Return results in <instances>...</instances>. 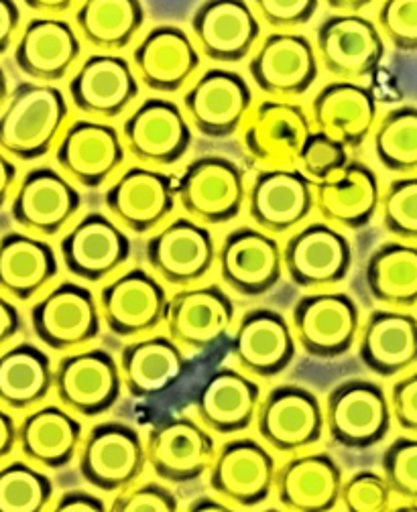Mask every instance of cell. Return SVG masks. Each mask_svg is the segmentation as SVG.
Wrapping results in <instances>:
<instances>
[{
    "instance_id": "cell-1",
    "label": "cell",
    "mask_w": 417,
    "mask_h": 512,
    "mask_svg": "<svg viewBox=\"0 0 417 512\" xmlns=\"http://www.w3.org/2000/svg\"><path fill=\"white\" fill-rule=\"evenodd\" d=\"M70 118L62 90L47 84H19L0 110V151L19 161H37L53 151Z\"/></svg>"
},
{
    "instance_id": "cell-2",
    "label": "cell",
    "mask_w": 417,
    "mask_h": 512,
    "mask_svg": "<svg viewBox=\"0 0 417 512\" xmlns=\"http://www.w3.org/2000/svg\"><path fill=\"white\" fill-rule=\"evenodd\" d=\"M393 415L385 389L365 378L344 380L324 403V425L330 437L348 450H369L391 431Z\"/></svg>"
},
{
    "instance_id": "cell-3",
    "label": "cell",
    "mask_w": 417,
    "mask_h": 512,
    "mask_svg": "<svg viewBox=\"0 0 417 512\" xmlns=\"http://www.w3.org/2000/svg\"><path fill=\"white\" fill-rule=\"evenodd\" d=\"M57 403L76 417H100L121 399L123 380L116 358L102 348H80L53 366Z\"/></svg>"
},
{
    "instance_id": "cell-4",
    "label": "cell",
    "mask_w": 417,
    "mask_h": 512,
    "mask_svg": "<svg viewBox=\"0 0 417 512\" xmlns=\"http://www.w3.org/2000/svg\"><path fill=\"white\" fill-rule=\"evenodd\" d=\"M31 328L37 340L53 352H74L94 342L102 328L98 299L74 281L47 289L31 307Z\"/></svg>"
},
{
    "instance_id": "cell-5",
    "label": "cell",
    "mask_w": 417,
    "mask_h": 512,
    "mask_svg": "<svg viewBox=\"0 0 417 512\" xmlns=\"http://www.w3.org/2000/svg\"><path fill=\"white\" fill-rule=\"evenodd\" d=\"M291 330L295 344L312 358H340L359 338L361 311L342 291H316L293 305Z\"/></svg>"
},
{
    "instance_id": "cell-6",
    "label": "cell",
    "mask_w": 417,
    "mask_h": 512,
    "mask_svg": "<svg viewBox=\"0 0 417 512\" xmlns=\"http://www.w3.org/2000/svg\"><path fill=\"white\" fill-rule=\"evenodd\" d=\"M145 466V443L139 431L121 421L94 425L78 450L82 478L102 492H123L135 486Z\"/></svg>"
},
{
    "instance_id": "cell-7",
    "label": "cell",
    "mask_w": 417,
    "mask_h": 512,
    "mask_svg": "<svg viewBox=\"0 0 417 512\" xmlns=\"http://www.w3.org/2000/svg\"><path fill=\"white\" fill-rule=\"evenodd\" d=\"M247 198L245 173L224 157L192 161L175 183V200L198 224H226L241 214Z\"/></svg>"
},
{
    "instance_id": "cell-8",
    "label": "cell",
    "mask_w": 417,
    "mask_h": 512,
    "mask_svg": "<svg viewBox=\"0 0 417 512\" xmlns=\"http://www.w3.org/2000/svg\"><path fill=\"white\" fill-rule=\"evenodd\" d=\"M255 425L259 441L283 454L310 450L326 431L322 403L300 384H279L261 397Z\"/></svg>"
},
{
    "instance_id": "cell-9",
    "label": "cell",
    "mask_w": 417,
    "mask_h": 512,
    "mask_svg": "<svg viewBox=\"0 0 417 512\" xmlns=\"http://www.w3.org/2000/svg\"><path fill=\"white\" fill-rule=\"evenodd\" d=\"M210 230L192 218H175L145 244V261L153 275L171 287L198 285L216 263Z\"/></svg>"
},
{
    "instance_id": "cell-10",
    "label": "cell",
    "mask_w": 417,
    "mask_h": 512,
    "mask_svg": "<svg viewBox=\"0 0 417 512\" xmlns=\"http://www.w3.org/2000/svg\"><path fill=\"white\" fill-rule=\"evenodd\" d=\"M147 466L169 484H188L202 478L214 458L216 443L210 431L188 415L159 421L145 441Z\"/></svg>"
},
{
    "instance_id": "cell-11",
    "label": "cell",
    "mask_w": 417,
    "mask_h": 512,
    "mask_svg": "<svg viewBox=\"0 0 417 512\" xmlns=\"http://www.w3.org/2000/svg\"><path fill=\"white\" fill-rule=\"evenodd\" d=\"M167 293L159 279L145 269H131L100 289L98 309L110 334L137 340L165 322Z\"/></svg>"
},
{
    "instance_id": "cell-12",
    "label": "cell",
    "mask_w": 417,
    "mask_h": 512,
    "mask_svg": "<svg viewBox=\"0 0 417 512\" xmlns=\"http://www.w3.org/2000/svg\"><path fill=\"white\" fill-rule=\"evenodd\" d=\"M316 55L328 74L344 82L373 76L385 57V39L377 25L361 15L336 13L316 33Z\"/></svg>"
},
{
    "instance_id": "cell-13",
    "label": "cell",
    "mask_w": 417,
    "mask_h": 512,
    "mask_svg": "<svg viewBox=\"0 0 417 512\" xmlns=\"http://www.w3.org/2000/svg\"><path fill=\"white\" fill-rule=\"evenodd\" d=\"M283 254V271L302 289L326 291L342 283L352 265L348 238L326 222H312L289 236Z\"/></svg>"
},
{
    "instance_id": "cell-14",
    "label": "cell",
    "mask_w": 417,
    "mask_h": 512,
    "mask_svg": "<svg viewBox=\"0 0 417 512\" xmlns=\"http://www.w3.org/2000/svg\"><path fill=\"white\" fill-rule=\"evenodd\" d=\"M210 488L224 502L253 508L263 504L275 484L277 462L269 447L253 437L226 441L210 466Z\"/></svg>"
},
{
    "instance_id": "cell-15",
    "label": "cell",
    "mask_w": 417,
    "mask_h": 512,
    "mask_svg": "<svg viewBox=\"0 0 417 512\" xmlns=\"http://www.w3.org/2000/svg\"><path fill=\"white\" fill-rule=\"evenodd\" d=\"M243 145L265 169H295L314 131L306 110L287 100H265L243 122Z\"/></svg>"
},
{
    "instance_id": "cell-16",
    "label": "cell",
    "mask_w": 417,
    "mask_h": 512,
    "mask_svg": "<svg viewBox=\"0 0 417 512\" xmlns=\"http://www.w3.org/2000/svg\"><path fill=\"white\" fill-rule=\"evenodd\" d=\"M234 301L218 285H192L167 299V336L182 350L202 352L218 344L234 326Z\"/></svg>"
},
{
    "instance_id": "cell-17",
    "label": "cell",
    "mask_w": 417,
    "mask_h": 512,
    "mask_svg": "<svg viewBox=\"0 0 417 512\" xmlns=\"http://www.w3.org/2000/svg\"><path fill=\"white\" fill-rule=\"evenodd\" d=\"M121 137L131 157L155 169L184 159L192 145V128L173 102L149 98L129 114Z\"/></svg>"
},
{
    "instance_id": "cell-18",
    "label": "cell",
    "mask_w": 417,
    "mask_h": 512,
    "mask_svg": "<svg viewBox=\"0 0 417 512\" xmlns=\"http://www.w3.org/2000/svg\"><path fill=\"white\" fill-rule=\"evenodd\" d=\"M320 61L314 45L291 31H273L249 63L257 88L273 100L306 94L318 80Z\"/></svg>"
},
{
    "instance_id": "cell-19",
    "label": "cell",
    "mask_w": 417,
    "mask_h": 512,
    "mask_svg": "<svg viewBox=\"0 0 417 512\" xmlns=\"http://www.w3.org/2000/svg\"><path fill=\"white\" fill-rule=\"evenodd\" d=\"M64 267L86 283H100L121 271L131 259L127 232L104 214H88L59 240Z\"/></svg>"
},
{
    "instance_id": "cell-20",
    "label": "cell",
    "mask_w": 417,
    "mask_h": 512,
    "mask_svg": "<svg viewBox=\"0 0 417 512\" xmlns=\"http://www.w3.org/2000/svg\"><path fill=\"white\" fill-rule=\"evenodd\" d=\"M104 204L123 230L147 234L173 214L175 181L153 167H131L106 189Z\"/></svg>"
},
{
    "instance_id": "cell-21",
    "label": "cell",
    "mask_w": 417,
    "mask_h": 512,
    "mask_svg": "<svg viewBox=\"0 0 417 512\" xmlns=\"http://www.w3.org/2000/svg\"><path fill=\"white\" fill-rule=\"evenodd\" d=\"M82 208V196L74 183L55 169L29 171L11 202L13 220L33 236L47 238L66 230Z\"/></svg>"
},
{
    "instance_id": "cell-22",
    "label": "cell",
    "mask_w": 417,
    "mask_h": 512,
    "mask_svg": "<svg viewBox=\"0 0 417 512\" xmlns=\"http://www.w3.org/2000/svg\"><path fill=\"white\" fill-rule=\"evenodd\" d=\"M216 261L224 285L245 297L265 295L283 275L279 242L253 226L232 230L216 252Z\"/></svg>"
},
{
    "instance_id": "cell-23",
    "label": "cell",
    "mask_w": 417,
    "mask_h": 512,
    "mask_svg": "<svg viewBox=\"0 0 417 512\" xmlns=\"http://www.w3.org/2000/svg\"><path fill=\"white\" fill-rule=\"evenodd\" d=\"M123 137L102 120H76L55 145V161L62 171L86 189L104 185L125 163Z\"/></svg>"
},
{
    "instance_id": "cell-24",
    "label": "cell",
    "mask_w": 417,
    "mask_h": 512,
    "mask_svg": "<svg viewBox=\"0 0 417 512\" xmlns=\"http://www.w3.org/2000/svg\"><path fill=\"white\" fill-rule=\"evenodd\" d=\"M253 106L245 78L226 70L204 72L184 94L188 122L210 139H226L243 126Z\"/></svg>"
},
{
    "instance_id": "cell-25",
    "label": "cell",
    "mask_w": 417,
    "mask_h": 512,
    "mask_svg": "<svg viewBox=\"0 0 417 512\" xmlns=\"http://www.w3.org/2000/svg\"><path fill=\"white\" fill-rule=\"evenodd\" d=\"M139 96L131 63L112 53H94L70 80V98L78 112L98 120L121 116Z\"/></svg>"
},
{
    "instance_id": "cell-26",
    "label": "cell",
    "mask_w": 417,
    "mask_h": 512,
    "mask_svg": "<svg viewBox=\"0 0 417 512\" xmlns=\"http://www.w3.org/2000/svg\"><path fill=\"white\" fill-rule=\"evenodd\" d=\"M295 336L287 319L269 307L249 309L238 322L230 352L249 376L273 378L295 358Z\"/></svg>"
},
{
    "instance_id": "cell-27",
    "label": "cell",
    "mask_w": 417,
    "mask_h": 512,
    "mask_svg": "<svg viewBox=\"0 0 417 512\" xmlns=\"http://www.w3.org/2000/svg\"><path fill=\"white\" fill-rule=\"evenodd\" d=\"M314 210V183L300 169H265L249 189V216L277 236L300 228Z\"/></svg>"
},
{
    "instance_id": "cell-28",
    "label": "cell",
    "mask_w": 417,
    "mask_h": 512,
    "mask_svg": "<svg viewBox=\"0 0 417 512\" xmlns=\"http://www.w3.org/2000/svg\"><path fill=\"white\" fill-rule=\"evenodd\" d=\"M259 403V384L253 376L236 368L214 370L194 397L198 421L218 435L247 431L255 423Z\"/></svg>"
},
{
    "instance_id": "cell-29",
    "label": "cell",
    "mask_w": 417,
    "mask_h": 512,
    "mask_svg": "<svg viewBox=\"0 0 417 512\" xmlns=\"http://www.w3.org/2000/svg\"><path fill=\"white\" fill-rule=\"evenodd\" d=\"M190 25L202 53L220 63L243 61L261 37V21L245 0H206Z\"/></svg>"
},
{
    "instance_id": "cell-30",
    "label": "cell",
    "mask_w": 417,
    "mask_h": 512,
    "mask_svg": "<svg viewBox=\"0 0 417 512\" xmlns=\"http://www.w3.org/2000/svg\"><path fill=\"white\" fill-rule=\"evenodd\" d=\"M200 53L180 27H155L133 51V72L143 86L159 94L180 92L198 72Z\"/></svg>"
},
{
    "instance_id": "cell-31",
    "label": "cell",
    "mask_w": 417,
    "mask_h": 512,
    "mask_svg": "<svg viewBox=\"0 0 417 512\" xmlns=\"http://www.w3.org/2000/svg\"><path fill=\"white\" fill-rule=\"evenodd\" d=\"M381 204V187L375 171L348 161L336 175L314 183V208L334 228L361 230L371 224Z\"/></svg>"
},
{
    "instance_id": "cell-32",
    "label": "cell",
    "mask_w": 417,
    "mask_h": 512,
    "mask_svg": "<svg viewBox=\"0 0 417 512\" xmlns=\"http://www.w3.org/2000/svg\"><path fill=\"white\" fill-rule=\"evenodd\" d=\"M361 362L377 376L393 378L417 366V317L403 309H375L356 338Z\"/></svg>"
},
{
    "instance_id": "cell-33",
    "label": "cell",
    "mask_w": 417,
    "mask_h": 512,
    "mask_svg": "<svg viewBox=\"0 0 417 512\" xmlns=\"http://www.w3.org/2000/svg\"><path fill=\"white\" fill-rule=\"evenodd\" d=\"M342 482V470L330 454L306 452L277 468L273 490L287 512H332Z\"/></svg>"
},
{
    "instance_id": "cell-34",
    "label": "cell",
    "mask_w": 417,
    "mask_h": 512,
    "mask_svg": "<svg viewBox=\"0 0 417 512\" xmlns=\"http://www.w3.org/2000/svg\"><path fill=\"white\" fill-rule=\"evenodd\" d=\"M82 439V423L59 403H43L31 409L17 425V445L25 460L45 470L70 466Z\"/></svg>"
},
{
    "instance_id": "cell-35",
    "label": "cell",
    "mask_w": 417,
    "mask_h": 512,
    "mask_svg": "<svg viewBox=\"0 0 417 512\" xmlns=\"http://www.w3.org/2000/svg\"><path fill=\"white\" fill-rule=\"evenodd\" d=\"M82 53L76 29L57 17H41L27 23L17 45V68L37 82H57L66 78Z\"/></svg>"
},
{
    "instance_id": "cell-36",
    "label": "cell",
    "mask_w": 417,
    "mask_h": 512,
    "mask_svg": "<svg viewBox=\"0 0 417 512\" xmlns=\"http://www.w3.org/2000/svg\"><path fill=\"white\" fill-rule=\"evenodd\" d=\"M377 122L375 94L356 82L338 80L322 88L312 102L316 131L336 139L346 149H359Z\"/></svg>"
},
{
    "instance_id": "cell-37",
    "label": "cell",
    "mask_w": 417,
    "mask_h": 512,
    "mask_svg": "<svg viewBox=\"0 0 417 512\" xmlns=\"http://www.w3.org/2000/svg\"><path fill=\"white\" fill-rule=\"evenodd\" d=\"M116 362L123 389L135 399H151L165 393L182 378L188 364L184 350L163 334L129 340Z\"/></svg>"
},
{
    "instance_id": "cell-38",
    "label": "cell",
    "mask_w": 417,
    "mask_h": 512,
    "mask_svg": "<svg viewBox=\"0 0 417 512\" xmlns=\"http://www.w3.org/2000/svg\"><path fill=\"white\" fill-rule=\"evenodd\" d=\"M57 273V256L43 238L25 232L0 238V293L9 299H35L49 289Z\"/></svg>"
},
{
    "instance_id": "cell-39",
    "label": "cell",
    "mask_w": 417,
    "mask_h": 512,
    "mask_svg": "<svg viewBox=\"0 0 417 512\" xmlns=\"http://www.w3.org/2000/svg\"><path fill=\"white\" fill-rule=\"evenodd\" d=\"M53 391V362L45 350L19 342L0 352V407L31 411Z\"/></svg>"
},
{
    "instance_id": "cell-40",
    "label": "cell",
    "mask_w": 417,
    "mask_h": 512,
    "mask_svg": "<svg viewBox=\"0 0 417 512\" xmlns=\"http://www.w3.org/2000/svg\"><path fill=\"white\" fill-rule=\"evenodd\" d=\"M365 283L381 305L391 309L417 305V246L405 240L383 242L369 256Z\"/></svg>"
},
{
    "instance_id": "cell-41",
    "label": "cell",
    "mask_w": 417,
    "mask_h": 512,
    "mask_svg": "<svg viewBox=\"0 0 417 512\" xmlns=\"http://www.w3.org/2000/svg\"><path fill=\"white\" fill-rule=\"evenodd\" d=\"M74 21L80 41L100 51H118L141 31L145 9L141 0H82Z\"/></svg>"
},
{
    "instance_id": "cell-42",
    "label": "cell",
    "mask_w": 417,
    "mask_h": 512,
    "mask_svg": "<svg viewBox=\"0 0 417 512\" xmlns=\"http://www.w3.org/2000/svg\"><path fill=\"white\" fill-rule=\"evenodd\" d=\"M379 163L399 175L417 173V106L389 110L373 135Z\"/></svg>"
},
{
    "instance_id": "cell-43",
    "label": "cell",
    "mask_w": 417,
    "mask_h": 512,
    "mask_svg": "<svg viewBox=\"0 0 417 512\" xmlns=\"http://www.w3.org/2000/svg\"><path fill=\"white\" fill-rule=\"evenodd\" d=\"M53 482L37 466L15 460L0 466V512H47Z\"/></svg>"
},
{
    "instance_id": "cell-44",
    "label": "cell",
    "mask_w": 417,
    "mask_h": 512,
    "mask_svg": "<svg viewBox=\"0 0 417 512\" xmlns=\"http://www.w3.org/2000/svg\"><path fill=\"white\" fill-rule=\"evenodd\" d=\"M383 226L405 242H417V175H403L389 183L381 194Z\"/></svg>"
},
{
    "instance_id": "cell-45",
    "label": "cell",
    "mask_w": 417,
    "mask_h": 512,
    "mask_svg": "<svg viewBox=\"0 0 417 512\" xmlns=\"http://www.w3.org/2000/svg\"><path fill=\"white\" fill-rule=\"evenodd\" d=\"M381 474L393 496L417 502V435L395 437L381 456Z\"/></svg>"
},
{
    "instance_id": "cell-46",
    "label": "cell",
    "mask_w": 417,
    "mask_h": 512,
    "mask_svg": "<svg viewBox=\"0 0 417 512\" xmlns=\"http://www.w3.org/2000/svg\"><path fill=\"white\" fill-rule=\"evenodd\" d=\"M393 492L381 472L361 470L342 482L338 504L344 512H389Z\"/></svg>"
},
{
    "instance_id": "cell-47",
    "label": "cell",
    "mask_w": 417,
    "mask_h": 512,
    "mask_svg": "<svg viewBox=\"0 0 417 512\" xmlns=\"http://www.w3.org/2000/svg\"><path fill=\"white\" fill-rule=\"evenodd\" d=\"M348 149L338 143L336 139L312 131L300 151V157H297V165H300V171L312 181V183H322L336 175L346 163H348Z\"/></svg>"
},
{
    "instance_id": "cell-48",
    "label": "cell",
    "mask_w": 417,
    "mask_h": 512,
    "mask_svg": "<svg viewBox=\"0 0 417 512\" xmlns=\"http://www.w3.org/2000/svg\"><path fill=\"white\" fill-rule=\"evenodd\" d=\"M377 23L395 49L417 51V0H383Z\"/></svg>"
},
{
    "instance_id": "cell-49",
    "label": "cell",
    "mask_w": 417,
    "mask_h": 512,
    "mask_svg": "<svg viewBox=\"0 0 417 512\" xmlns=\"http://www.w3.org/2000/svg\"><path fill=\"white\" fill-rule=\"evenodd\" d=\"M108 512H180V502L167 486L147 482L118 492Z\"/></svg>"
},
{
    "instance_id": "cell-50",
    "label": "cell",
    "mask_w": 417,
    "mask_h": 512,
    "mask_svg": "<svg viewBox=\"0 0 417 512\" xmlns=\"http://www.w3.org/2000/svg\"><path fill=\"white\" fill-rule=\"evenodd\" d=\"M255 15L275 31H291L308 25L318 11L320 0H253Z\"/></svg>"
},
{
    "instance_id": "cell-51",
    "label": "cell",
    "mask_w": 417,
    "mask_h": 512,
    "mask_svg": "<svg viewBox=\"0 0 417 512\" xmlns=\"http://www.w3.org/2000/svg\"><path fill=\"white\" fill-rule=\"evenodd\" d=\"M389 405L393 421L403 431L417 435V368L395 380L389 393Z\"/></svg>"
},
{
    "instance_id": "cell-52",
    "label": "cell",
    "mask_w": 417,
    "mask_h": 512,
    "mask_svg": "<svg viewBox=\"0 0 417 512\" xmlns=\"http://www.w3.org/2000/svg\"><path fill=\"white\" fill-rule=\"evenodd\" d=\"M47 512H108V506L92 492L70 490L59 496Z\"/></svg>"
},
{
    "instance_id": "cell-53",
    "label": "cell",
    "mask_w": 417,
    "mask_h": 512,
    "mask_svg": "<svg viewBox=\"0 0 417 512\" xmlns=\"http://www.w3.org/2000/svg\"><path fill=\"white\" fill-rule=\"evenodd\" d=\"M21 11L15 0H0V55L7 53L19 33Z\"/></svg>"
},
{
    "instance_id": "cell-54",
    "label": "cell",
    "mask_w": 417,
    "mask_h": 512,
    "mask_svg": "<svg viewBox=\"0 0 417 512\" xmlns=\"http://www.w3.org/2000/svg\"><path fill=\"white\" fill-rule=\"evenodd\" d=\"M23 330V319L13 301L0 293V350Z\"/></svg>"
},
{
    "instance_id": "cell-55",
    "label": "cell",
    "mask_w": 417,
    "mask_h": 512,
    "mask_svg": "<svg viewBox=\"0 0 417 512\" xmlns=\"http://www.w3.org/2000/svg\"><path fill=\"white\" fill-rule=\"evenodd\" d=\"M17 447V423L5 407H0V464H3Z\"/></svg>"
},
{
    "instance_id": "cell-56",
    "label": "cell",
    "mask_w": 417,
    "mask_h": 512,
    "mask_svg": "<svg viewBox=\"0 0 417 512\" xmlns=\"http://www.w3.org/2000/svg\"><path fill=\"white\" fill-rule=\"evenodd\" d=\"M15 183H17V167L9 159V155L0 151V208L9 202Z\"/></svg>"
},
{
    "instance_id": "cell-57",
    "label": "cell",
    "mask_w": 417,
    "mask_h": 512,
    "mask_svg": "<svg viewBox=\"0 0 417 512\" xmlns=\"http://www.w3.org/2000/svg\"><path fill=\"white\" fill-rule=\"evenodd\" d=\"M25 7L45 17H57L72 11L78 0H23Z\"/></svg>"
},
{
    "instance_id": "cell-58",
    "label": "cell",
    "mask_w": 417,
    "mask_h": 512,
    "mask_svg": "<svg viewBox=\"0 0 417 512\" xmlns=\"http://www.w3.org/2000/svg\"><path fill=\"white\" fill-rule=\"evenodd\" d=\"M184 512H238L234 510L228 502L222 498H212V496H200L196 498Z\"/></svg>"
},
{
    "instance_id": "cell-59",
    "label": "cell",
    "mask_w": 417,
    "mask_h": 512,
    "mask_svg": "<svg viewBox=\"0 0 417 512\" xmlns=\"http://www.w3.org/2000/svg\"><path fill=\"white\" fill-rule=\"evenodd\" d=\"M373 0H326V5L336 13H348L359 15L363 9H367Z\"/></svg>"
},
{
    "instance_id": "cell-60",
    "label": "cell",
    "mask_w": 417,
    "mask_h": 512,
    "mask_svg": "<svg viewBox=\"0 0 417 512\" xmlns=\"http://www.w3.org/2000/svg\"><path fill=\"white\" fill-rule=\"evenodd\" d=\"M11 92H9V82H7V74L3 72V68H0V110H3V106L7 104Z\"/></svg>"
},
{
    "instance_id": "cell-61",
    "label": "cell",
    "mask_w": 417,
    "mask_h": 512,
    "mask_svg": "<svg viewBox=\"0 0 417 512\" xmlns=\"http://www.w3.org/2000/svg\"><path fill=\"white\" fill-rule=\"evenodd\" d=\"M389 512H417V502H405L395 508H389Z\"/></svg>"
},
{
    "instance_id": "cell-62",
    "label": "cell",
    "mask_w": 417,
    "mask_h": 512,
    "mask_svg": "<svg viewBox=\"0 0 417 512\" xmlns=\"http://www.w3.org/2000/svg\"><path fill=\"white\" fill-rule=\"evenodd\" d=\"M263 512H287V510H281V508H269V510H263Z\"/></svg>"
}]
</instances>
